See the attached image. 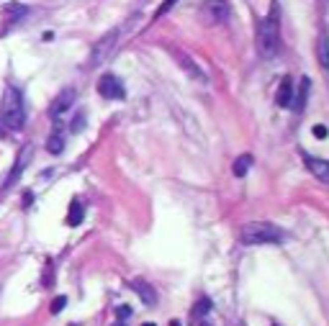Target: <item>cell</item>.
Segmentation results:
<instances>
[{
	"instance_id": "cell-25",
	"label": "cell",
	"mask_w": 329,
	"mask_h": 326,
	"mask_svg": "<svg viewBox=\"0 0 329 326\" xmlns=\"http://www.w3.org/2000/svg\"><path fill=\"white\" fill-rule=\"evenodd\" d=\"M144 326H155V324H144Z\"/></svg>"
},
{
	"instance_id": "cell-2",
	"label": "cell",
	"mask_w": 329,
	"mask_h": 326,
	"mask_svg": "<svg viewBox=\"0 0 329 326\" xmlns=\"http://www.w3.org/2000/svg\"><path fill=\"white\" fill-rule=\"evenodd\" d=\"M242 242L245 244H283L286 242V231L267 221H252L242 229Z\"/></svg>"
},
{
	"instance_id": "cell-13",
	"label": "cell",
	"mask_w": 329,
	"mask_h": 326,
	"mask_svg": "<svg viewBox=\"0 0 329 326\" xmlns=\"http://www.w3.org/2000/svg\"><path fill=\"white\" fill-rule=\"evenodd\" d=\"M26 13H28V8L23 3H8V5H3V18H5V23H18Z\"/></svg>"
},
{
	"instance_id": "cell-4",
	"label": "cell",
	"mask_w": 329,
	"mask_h": 326,
	"mask_svg": "<svg viewBox=\"0 0 329 326\" xmlns=\"http://www.w3.org/2000/svg\"><path fill=\"white\" fill-rule=\"evenodd\" d=\"M118 36H121V31L118 28H113V31H108L106 36H103L98 44H95V49L90 54V67H98L100 62H106V59L111 57V52L116 49V44H118Z\"/></svg>"
},
{
	"instance_id": "cell-14",
	"label": "cell",
	"mask_w": 329,
	"mask_h": 326,
	"mask_svg": "<svg viewBox=\"0 0 329 326\" xmlns=\"http://www.w3.org/2000/svg\"><path fill=\"white\" fill-rule=\"evenodd\" d=\"M317 59L322 69H329V36L327 31H319V39H317Z\"/></svg>"
},
{
	"instance_id": "cell-8",
	"label": "cell",
	"mask_w": 329,
	"mask_h": 326,
	"mask_svg": "<svg viewBox=\"0 0 329 326\" xmlns=\"http://www.w3.org/2000/svg\"><path fill=\"white\" fill-rule=\"evenodd\" d=\"M31 157H34V144H23V146H21V152H18V157H16V167H13V172L8 175L5 185H10V183H16V180H18L21 172L26 170V165L31 162Z\"/></svg>"
},
{
	"instance_id": "cell-26",
	"label": "cell",
	"mask_w": 329,
	"mask_h": 326,
	"mask_svg": "<svg viewBox=\"0 0 329 326\" xmlns=\"http://www.w3.org/2000/svg\"><path fill=\"white\" fill-rule=\"evenodd\" d=\"M201 326H208V324H201Z\"/></svg>"
},
{
	"instance_id": "cell-21",
	"label": "cell",
	"mask_w": 329,
	"mask_h": 326,
	"mask_svg": "<svg viewBox=\"0 0 329 326\" xmlns=\"http://www.w3.org/2000/svg\"><path fill=\"white\" fill-rule=\"evenodd\" d=\"M65 306H67V298H65V295H57V298L52 301V306H49V311H52V314H59Z\"/></svg>"
},
{
	"instance_id": "cell-20",
	"label": "cell",
	"mask_w": 329,
	"mask_h": 326,
	"mask_svg": "<svg viewBox=\"0 0 329 326\" xmlns=\"http://www.w3.org/2000/svg\"><path fill=\"white\" fill-rule=\"evenodd\" d=\"M177 3H180V0H164V3H162V5L157 8V13H155V18H162V16H164V13H170V10H172V8H175Z\"/></svg>"
},
{
	"instance_id": "cell-16",
	"label": "cell",
	"mask_w": 329,
	"mask_h": 326,
	"mask_svg": "<svg viewBox=\"0 0 329 326\" xmlns=\"http://www.w3.org/2000/svg\"><path fill=\"white\" fill-rule=\"evenodd\" d=\"M85 218V208L80 205V200H72L70 203V213H67V224L70 226H80Z\"/></svg>"
},
{
	"instance_id": "cell-23",
	"label": "cell",
	"mask_w": 329,
	"mask_h": 326,
	"mask_svg": "<svg viewBox=\"0 0 329 326\" xmlns=\"http://www.w3.org/2000/svg\"><path fill=\"white\" fill-rule=\"evenodd\" d=\"M327 134H329L327 126H314V136L317 139H327Z\"/></svg>"
},
{
	"instance_id": "cell-7",
	"label": "cell",
	"mask_w": 329,
	"mask_h": 326,
	"mask_svg": "<svg viewBox=\"0 0 329 326\" xmlns=\"http://www.w3.org/2000/svg\"><path fill=\"white\" fill-rule=\"evenodd\" d=\"M75 98H78V93L72 90V87H65L62 93H59L54 100H52V108H49V116L52 118H59L65 111H70L72 108V103H75Z\"/></svg>"
},
{
	"instance_id": "cell-9",
	"label": "cell",
	"mask_w": 329,
	"mask_h": 326,
	"mask_svg": "<svg viewBox=\"0 0 329 326\" xmlns=\"http://www.w3.org/2000/svg\"><path fill=\"white\" fill-rule=\"evenodd\" d=\"M175 59H177V65H180V69H185L188 75L196 80V82H208V77H206V72L193 62V59L188 57V54H183V52H175Z\"/></svg>"
},
{
	"instance_id": "cell-17",
	"label": "cell",
	"mask_w": 329,
	"mask_h": 326,
	"mask_svg": "<svg viewBox=\"0 0 329 326\" xmlns=\"http://www.w3.org/2000/svg\"><path fill=\"white\" fill-rule=\"evenodd\" d=\"M252 162H255V157L252 154H242V157H237V162H234V175L237 177H245L247 172H249V167H252Z\"/></svg>"
},
{
	"instance_id": "cell-1",
	"label": "cell",
	"mask_w": 329,
	"mask_h": 326,
	"mask_svg": "<svg viewBox=\"0 0 329 326\" xmlns=\"http://www.w3.org/2000/svg\"><path fill=\"white\" fill-rule=\"evenodd\" d=\"M257 49L265 59H270L280 52V23H278L275 5H273V16H267L257 23Z\"/></svg>"
},
{
	"instance_id": "cell-18",
	"label": "cell",
	"mask_w": 329,
	"mask_h": 326,
	"mask_svg": "<svg viewBox=\"0 0 329 326\" xmlns=\"http://www.w3.org/2000/svg\"><path fill=\"white\" fill-rule=\"evenodd\" d=\"M65 149V136H62V131H54V134L47 139V152L49 154H62Z\"/></svg>"
},
{
	"instance_id": "cell-24",
	"label": "cell",
	"mask_w": 329,
	"mask_h": 326,
	"mask_svg": "<svg viewBox=\"0 0 329 326\" xmlns=\"http://www.w3.org/2000/svg\"><path fill=\"white\" fill-rule=\"evenodd\" d=\"M116 326H126V324H124V321H118V324H116Z\"/></svg>"
},
{
	"instance_id": "cell-22",
	"label": "cell",
	"mask_w": 329,
	"mask_h": 326,
	"mask_svg": "<svg viewBox=\"0 0 329 326\" xmlns=\"http://www.w3.org/2000/svg\"><path fill=\"white\" fill-rule=\"evenodd\" d=\"M116 316L121 319V321H126V319L131 316V306H126V303H124V306H118V308H116Z\"/></svg>"
},
{
	"instance_id": "cell-11",
	"label": "cell",
	"mask_w": 329,
	"mask_h": 326,
	"mask_svg": "<svg viewBox=\"0 0 329 326\" xmlns=\"http://www.w3.org/2000/svg\"><path fill=\"white\" fill-rule=\"evenodd\" d=\"M306 167L319 177V180H324V183H329V162L327 159H319V157H311V154H306Z\"/></svg>"
},
{
	"instance_id": "cell-12",
	"label": "cell",
	"mask_w": 329,
	"mask_h": 326,
	"mask_svg": "<svg viewBox=\"0 0 329 326\" xmlns=\"http://www.w3.org/2000/svg\"><path fill=\"white\" fill-rule=\"evenodd\" d=\"M131 288L137 290V295L144 301V306H155V303H157V293H155V288L149 285V283H144V280H134Z\"/></svg>"
},
{
	"instance_id": "cell-5",
	"label": "cell",
	"mask_w": 329,
	"mask_h": 326,
	"mask_svg": "<svg viewBox=\"0 0 329 326\" xmlns=\"http://www.w3.org/2000/svg\"><path fill=\"white\" fill-rule=\"evenodd\" d=\"M201 13H203V21L206 23H211V26L224 23V21L229 18V3H227V0H208Z\"/></svg>"
},
{
	"instance_id": "cell-6",
	"label": "cell",
	"mask_w": 329,
	"mask_h": 326,
	"mask_svg": "<svg viewBox=\"0 0 329 326\" xmlns=\"http://www.w3.org/2000/svg\"><path fill=\"white\" fill-rule=\"evenodd\" d=\"M98 93H100L103 98H108V100H121V98L126 95L124 82L118 80L116 75H103V77L98 80Z\"/></svg>"
},
{
	"instance_id": "cell-15",
	"label": "cell",
	"mask_w": 329,
	"mask_h": 326,
	"mask_svg": "<svg viewBox=\"0 0 329 326\" xmlns=\"http://www.w3.org/2000/svg\"><path fill=\"white\" fill-rule=\"evenodd\" d=\"M309 87H311V80L304 77V80H301V87H298V95L293 98V111H296V113H301V111H304L306 98H309Z\"/></svg>"
},
{
	"instance_id": "cell-10",
	"label": "cell",
	"mask_w": 329,
	"mask_h": 326,
	"mask_svg": "<svg viewBox=\"0 0 329 326\" xmlns=\"http://www.w3.org/2000/svg\"><path fill=\"white\" fill-rule=\"evenodd\" d=\"M275 103H278V108H288L293 103V82H291V77L280 80L278 93H275Z\"/></svg>"
},
{
	"instance_id": "cell-19",
	"label": "cell",
	"mask_w": 329,
	"mask_h": 326,
	"mask_svg": "<svg viewBox=\"0 0 329 326\" xmlns=\"http://www.w3.org/2000/svg\"><path fill=\"white\" fill-rule=\"evenodd\" d=\"M208 311H211V301H208V298H201L196 306H193L190 319H193V321H201L203 316H208Z\"/></svg>"
},
{
	"instance_id": "cell-3",
	"label": "cell",
	"mask_w": 329,
	"mask_h": 326,
	"mask_svg": "<svg viewBox=\"0 0 329 326\" xmlns=\"http://www.w3.org/2000/svg\"><path fill=\"white\" fill-rule=\"evenodd\" d=\"M0 116H3V124L10 131H21L26 126V111L16 87H5L3 93V106H0Z\"/></svg>"
}]
</instances>
